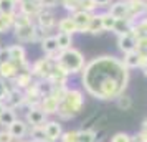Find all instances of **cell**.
<instances>
[{
  "label": "cell",
  "mask_w": 147,
  "mask_h": 142,
  "mask_svg": "<svg viewBox=\"0 0 147 142\" xmlns=\"http://www.w3.org/2000/svg\"><path fill=\"white\" fill-rule=\"evenodd\" d=\"M81 81L89 96L101 101L117 99L129 84V69L116 56H98L83 68Z\"/></svg>",
  "instance_id": "1"
},
{
  "label": "cell",
  "mask_w": 147,
  "mask_h": 142,
  "mask_svg": "<svg viewBox=\"0 0 147 142\" xmlns=\"http://www.w3.org/2000/svg\"><path fill=\"white\" fill-rule=\"evenodd\" d=\"M84 108V94L80 89H69L68 88L66 96L63 98V101L60 102V108L56 114L61 119H71L74 116H78Z\"/></svg>",
  "instance_id": "2"
},
{
  "label": "cell",
  "mask_w": 147,
  "mask_h": 142,
  "mask_svg": "<svg viewBox=\"0 0 147 142\" xmlns=\"http://www.w3.org/2000/svg\"><path fill=\"white\" fill-rule=\"evenodd\" d=\"M56 63H58L61 68H65L69 75L81 73L83 68H84V65H86L83 53H81L80 50L73 48V46L65 50V51H60V53H58V58H56Z\"/></svg>",
  "instance_id": "3"
},
{
  "label": "cell",
  "mask_w": 147,
  "mask_h": 142,
  "mask_svg": "<svg viewBox=\"0 0 147 142\" xmlns=\"http://www.w3.org/2000/svg\"><path fill=\"white\" fill-rule=\"evenodd\" d=\"M55 61L51 56H47V58H41V60L35 61L33 66H32V75L40 78V79H48V76L53 69Z\"/></svg>",
  "instance_id": "4"
},
{
  "label": "cell",
  "mask_w": 147,
  "mask_h": 142,
  "mask_svg": "<svg viewBox=\"0 0 147 142\" xmlns=\"http://www.w3.org/2000/svg\"><path fill=\"white\" fill-rule=\"evenodd\" d=\"M25 121H27V124L30 127L45 126V122H47V114L41 111L40 106H32V108H28V111H27Z\"/></svg>",
  "instance_id": "5"
},
{
  "label": "cell",
  "mask_w": 147,
  "mask_h": 142,
  "mask_svg": "<svg viewBox=\"0 0 147 142\" xmlns=\"http://www.w3.org/2000/svg\"><path fill=\"white\" fill-rule=\"evenodd\" d=\"M8 60L15 61L20 69H28V65H27V51L22 45H12L8 46Z\"/></svg>",
  "instance_id": "6"
},
{
  "label": "cell",
  "mask_w": 147,
  "mask_h": 142,
  "mask_svg": "<svg viewBox=\"0 0 147 142\" xmlns=\"http://www.w3.org/2000/svg\"><path fill=\"white\" fill-rule=\"evenodd\" d=\"M7 131L10 132V135L13 137V141H22V139L28 134V124H27V121H22V119L17 117V119L7 127Z\"/></svg>",
  "instance_id": "7"
},
{
  "label": "cell",
  "mask_w": 147,
  "mask_h": 142,
  "mask_svg": "<svg viewBox=\"0 0 147 142\" xmlns=\"http://www.w3.org/2000/svg\"><path fill=\"white\" fill-rule=\"evenodd\" d=\"M117 45H119V50L122 51V53L136 51V48H137V38L134 36L132 32L119 35V36H117Z\"/></svg>",
  "instance_id": "8"
},
{
  "label": "cell",
  "mask_w": 147,
  "mask_h": 142,
  "mask_svg": "<svg viewBox=\"0 0 147 142\" xmlns=\"http://www.w3.org/2000/svg\"><path fill=\"white\" fill-rule=\"evenodd\" d=\"M71 18L74 20L76 27H78V30H80V33H86L88 27H89V23H91V20H93V13L84 12V10H78V12H74V13L71 15Z\"/></svg>",
  "instance_id": "9"
},
{
  "label": "cell",
  "mask_w": 147,
  "mask_h": 142,
  "mask_svg": "<svg viewBox=\"0 0 147 142\" xmlns=\"http://www.w3.org/2000/svg\"><path fill=\"white\" fill-rule=\"evenodd\" d=\"M68 76H69V73H68L65 68H61L60 65L55 61L53 69H51V73H50V76H48L47 81L50 83V84H66Z\"/></svg>",
  "instance_id": "10"
},
{
  "label": "cell",
  "mask_w": 147,
  "mask_h": 142,
  "mask_svg": "<svg viewBox=\"0 0 147 142\" xmlns=\"http://www.w3.org/2000/svg\"><path fill=\"white\" fill-rule=\"evenodd\" d=\"M45 135H47L48 141H53V142H58L61 139V134H63V127L58 121H47L45 122Z\"/></svg>",
  "instance_id": "11"
},
{
  "label": "cell",
  "mask_w": 147,
  "mask_h": 142,
  "mask_svg": "<svg viewBox=\"0 0 147 142\" xmlns=\"http://www.w3.org/2000/svg\"><path fill=\"white\" fill-rule=\"evenodd\" d=\"M5 104H7V108H12V109H17L23 106L25 104V94H23V91L18 88H13L8 91L7 98H5Z\"/></svg>",
  "instance_id": "12"
},
{
  "label": "cell",
  "mask_w": 147,
  "mask_h": 142,
  "mask_svg": "<svg viewBox=\"0 0 147 142\" xmlns=\"http://www.w3.org/2000/svg\"><path fill=\"white\" fill-rule=\"evenodd\" d=\"M127 10H129V18L136 22V18H140L146 15V0H126Z\"/></svg>",
  "instance_id": "13"
},
{
  "label": "cell",
  "mask_w": 147,
  "mask_h": 142,
  "mask_svg": "<svg viewBox=\"0 0 147 142\" xmlns=\"http://www.w3.org/2000/svg\"><path fill=\"white\" fill-rule=\"evenodd\" d=\"M35 27L33 23L30 25H23V27H15V36L17 40L22 43H28V41H35Z\"/></svg>",
  "instance_id": "14"
},
{
  "label": "cell",
  "mask_w": 147,
  "mask_h": 142,
  "mask_svg": "<svg viewBox=\"0 0 147 142\" xmlns=\"http://www.w3.org/2000/svg\"><path fill=\"white\" fill-rule=\"evenodd\" d=\"M18 71H22L20 66L12 60L0 63V78H3V79H13L15 76L18 75Z\"/></svg>",
  "instance_id": "15"
},
{
  "label": "cell",
  "mask_w": 147,
  "mask_h": 142,
  "mask_svg": "<svg viewBox=\"0 0 147 142\" xmlns=\"http://www.w3.org/2000/svg\"><path fill=\"white\" fill-rule=\"evenodd\" d=\"M38 106H40L41 111H43L47 116H51V114H56V112H58L60 101H58V99H55L53 96L48 93V94H45L43 98H41V101H40Z\"/></svg>",
  "instance_id": "16"
},
{
  "label": "cell",
  "mask_w": 147,
  "mask_h": 142,
  "mask_svg": "<svg viewBox=\"0 0 147 142\" xmlns=\"http://www.w3.org/2000/svg\"><path fill=\"white\" fill-rule=\"evenodd\" d=\"M36 22H38V27L43 28V30H50V28H53L56 25L55 15L50 10H47V8H43L40 13L36 15Z\"/></svg>",
  "instance_id": "17"
},
{
  "label": "cell",
  "mask_w": 147,
  "mask_h": 142,
  "mask_svg": "<svg viewBox=\"0 0 147 142\" xmlns=\"http://www.w3.org/2000/svg\"><path fill=\"white\" fill-rule=\"evenodd\" d=\"M107 13L113 15L114 18H129V10H127V2L121 0V2H114L109 5Z\"/></svg>",
  "instance_id": "18"
},
{
  "label": "cell",
  "mask_w": 147,
  "mask_h": 142,
  "mask_svg": "<svg viewBox=\"0 0 147 142\" xmlns=\"http://www.w3.org/2000/svg\"><path fill=\"white\" fill-rule=\"evenodd\" d=\"M13 83H15V88L27 89L28 86H32V83H33V75H32V71H28V69L18 71V75L13 78Z\"/></svg>",
  "instance_id": "19"
},
{
  "label": "cell",
  "mask_w": 147,
  "mask_h": 142,
  "mask_svg": "<svg viewBox=\"0 0 147 142\" xmlns=\"http://www.w3.org/2000/svg\"><path fill=\"white\" fill-rule=\"evenodd\" d=\"M41 10H43V7H41L38 2H35V0H25V2L20 3V13L28 15V17H32V18L36 17Z\"/></svg>",
  "instance_id": "20"
},
{
  "label": "cell",
  "mask_w": 147,
  "mask_h": 142,
  "mask_svg": "<svg viewBox=\"0 0 147 142\" xmlns=\"http://www.w3.org/2000/svg\"><path fill=\"white\" fill-rule=\"evenodd\" d=\"M41 50H43V53L48 55V56H53L55 53H60L58 43H56V36H53V35L45 36V38L41 40Z\"/></svg>",
  "instance_id": "21"
},
{
  "label": "cell",
  "mask_w": 147,
  "mask_h": 142,
  "mask_svg": "<svg viewBox=\"0 0 147 142\" xmlns=\"http://www.w3.org/2000/svg\"><path fill=\"white\" fill-rule=\"evenodd\" d=\"M58 30L61 33H69V35H74V33H80V30L76 27V23L71 17H65L58 22Z\"/></svg>",
  "instance_id": "22"
},
{
  "label": "cell",
  "mask_w": 147,
  "mask_h": 142,
  "mask_svg": "<svg viewBox=\"0 0 147 142\" xmlns=\"http://www.w3.org/2000/svg\"><path fill=\"white\" fill-rule=\"evenodd\" d=\"M132 27H134V20H131V18H117L113 32L114 33H117V36H119V35H124V33L132 32Z\"/></svg>",
  "instance_id": "23"
},
{
  "label": "cell",
  "mask_w": 147,
  "mask_h": 142,
  "mask_svg": "<svg viewBox=\"0 0 147 142\" xmlns=\"http://www.w3.org/2000/svg\"><path fill=\"white\" fill-rule=\"evenodd\" d=\"M56 36V43H58V50L60 51H65V50H68V48L73 46V35L69 33H58L55 35Z\"/></svg>",
  "instance_id": "24"
},
{
  "label": "cell",
  "mask_w": 147,
  "mask_h": 142,
  "mask_svg": "<svg viewBox=\"0 0 147 142\" xmlns=\"http://www.w3.org/2000/svg\"><path fill=\"white\" fill-rule=\"evenodd\" d=\"M122 63L127 69H134V68H139V51H129V53H124V58H122Z\"/></svg>",
  "instance_id": "25"
},
{
  "label": "cell",
  "mask_w": 147,
  "mask_h": 142,
  "mask_svg": "<svg viewBox=\"0 0 147 142\" xmlns=\"http://www.w3.org/2000/svg\"><path fill=\"white\" fill-rule=\"evenodd\" d=\"M17 119V112H15V109H12V108H7L2 114H0V126L2 127H5L7 129L12 122Z\"/></svg>",
  "instance_id": "26"
},
{
  "label": "cell",
  "mask_w": 147,
  "mask_h": 142,
  "mask_svg": "<svg viewBox=\"0 0 147 142\" xmlns=\"http://www.w3.org/2000/svg\"><path fill=\"white\" fill-rule=\"evenodd\" d=\"M17 2L15 0H0V15H15Z\"/></svg>",
  "instance_id": "27"
},
{
  "label": "cell",
  "mask_w": 147,
  "mask_h": 142,
  "mask_svg": "<svg viewBox=\"0 0 147 142\" xmlns=\"http://www.w3.org/2000/svg\"><path fill=\"white\" fill-rule=\"evenodd\" d=\"M68 93V88L66 84H51V88H50V94L53 96L55 99H58V101H63V98L66 96Z\"/></svg>",
  "instance_id": "28"
},
{
  "label": "cell",
  "mask_w": 147,
  "mask_h": 142,
  "mask_svg": "<svg viewBox=\"0 0 147 142\" xmlns=\"http://www.w3.org/2000/svg\"><path fill=\"white\" fill-rule=\"evenodd\" d=\"M132 33H134L136 38H139L142 35H147V17L146 18H140V20H137V22H134Z\"/></svg>",
  "instance_id": "29"
},
{
  "label": "cell",
  "mask_w": 147,
  "mask_h": 142,
  "mask_svg": "<svg viewBox=\"0 0 147 142\" xmlns=\"http://www.w3.org/2000/svg\"><path fill=\"white\" fill-rule=\"evenodd\" d=\"M116 20L117 18H114L113 15L106 13H101V23H102V30L104 32H113L114 30V25H116Z\"/></svg>",
  "instance_id": "30"
},
{
  "label": "cell",
  "mask_w": 147,
  "mask_h": 142,
  "mask_svg": "<svg viewBox=\"0 0 147 142\" xmlns=\"http://www.w3.org/2000/svg\"><path fill=\"white\" fill-rule=\"evenodd\" d=\"M101 32H104L102 30V23H101V15H94L93 13V20L89 23V27H88V32L86 33H101Z\"/></svg>",
  "instance_id": "31"
},
{
  "label": "cell",
  "mask_w": 147,
  "mask_h": 142,
  "mask_svg": "<svg viewBox=\"0 0 147 142\" xmlns=\"http://www.w3.org/2000/svg\"><path fill=\"white\" fill-rule=\"evenodd\" d=\"M15 15H0V33H5L13 27Z\"/></svg>",
  "instance_id": "32"
},
{
  "label": "cell",
  "mask_w": 147,
  "mask_h": 142,
  "mask_svg": "<svg viewBox=\"0 0 147 142\" xmlns=\"http://www.w3.org/2000/svg\"><path fill=\"white\" fill-rule=\"evenodd\" d=\"M78 142H96V132L91 129L78 131Z\"/></svg>",
  "instance_id": "33"
},
{
  "label": "cell",
  "mask_w": 147,
  "mask_h": 142,
  "mask_svg": "<svg viewBox=\"0 0 147 142\" xmlns=\"http://www.w3.org/2000/svg\"><path fill=\"white\" fill-rule=\"evenodd\" d=\"M28 134H30V137H32V142H40V141H45V139H47L43 126H36V127H32L30 131H28Z\"/></svg>",
  "instance_id": "34"
},
{
  "label": "cell",
  "mask_w": 147,
  "mask_h": 142,
  "mask_svg": "<svg viewBox=\"0 0 147 142\" xmlns=\"http://www.w3.org/2000/svg\"><path fill=\"white\" fill-rule=\"evenodd\" d=\"M116 104H117V108L122 109V111H129V109L132 108V99L127 94H121L119 98L116 99Z\"/></svg>",
  "instance_id": "35"
},
{
  "label": "cell",
  "mask_w": 147,
  "mask_h": 142,
  "mask_svg": "<svg viewBox=\"0 0 147 142\" xmlns=\"http://www.w3.org/2000/svg\"><path fill=\"white\" fill-rule=\"evenodd\" d=\"M61 5L66 8L68 12H71V13L81 10L80 8V0H61Z\"/></svg>",
  "instance_id": "36"
},
{
  "label": "cell",
  "mask_w": 147,
  "mask_h": 142,
  "mask_svg": "<svg viewBox=\"0 0 147 142\" xmlns=\"http://www.w3.org/2000/svg\"><path fill=\"white\" fill-rule=\"evenodd\" d=\"M30 23H33V22H32V17H28V15H23V13L15 15L13 27H23V25H30Z\"/></svg>",
  "instance_id": "37"
},
{
  "label": "cell",
  "mask_w": 147,
  "mask_h": 142,
  "mask_svg": "<svg viewBox=\"0 0 147 142\" xmlns=\"http://www.w3.org/2000/svg\"><path fill=\"white\" fill-rule=\"evenodd\" d=\"M80 8H81V10H84V12L93 13L94 10L98 8V5H96V2H94V0H80Z\"/></svg>",
  "instance_id": "38"
},
{
  "label": "cell",
  "mask_w": 147,
  "mask_h": 142,
  "mask_svg": "<svg viewBox=\"0 0 147 142\" xmlns=\"http://www.w3.org/2000/svg\"><path fill=\"white\" fill-rule=\"evenodd\" d=\"M61 142H78V131H66L61 134Z\"/></svg>",
  "instance_id": "39"
},
{
  "label": "cell",
  "mask_w": 147,
  "mask_h": 142,
  "mask_svg": "<svg viewBox=\"0 0 147 142\" xmlns=\"http://www.w3.org/2000/svg\"><path fill=\"white\" fill-rule=\"evenodd\" d=\"M111 142H134L132 137L126 132H117V134H114L111 137Z\"/></svg>",
  "instance_id": "40"
},
{
  "label": "cell",
  "mask_w": 147,
  "mask_h": 142,
  "mask_svg": "<svg viewBox=\"0 0 147 142\" xmlns=\"http://www.w3.org/2000/svg\"><path fill=\"white\" fill-rule=\"evenodd\" d=\"M136 50L140 53H147V35H142L137 38V48Z\"/></svg>",
  "instance_id": "41"
},
{
  "label": "cell",
  "mask_w": 147,
  "mask_h": 142,
  "mask_svg": "<svg viewBox=\"0 0 147 142\" xmlns=\"http://www.w3.org/2000/svg\"><path fill=\"white\" fill-rule=\"evenodd\" d=\"M8 91H10V89H8V86H7L3 81H2V79H0V101H5V98H7Z\"/></svg>",
  "instance_id": "42"
},
{
  "label": "cell",
  "mask_w": 147,
  "mask_h": 142,
  "mask_svg": "<svg viewBox=\"0 0 147 142\" xmlns=\"http://www.w3.org/2000/svg\"><path fill=\"white\" fill-rule=\"evenodd\" d=\"M0 142H13V137L10 135L7 129H3V131H0Z\"/></svg>",
  "instance_id": "43"
},
{
  "label": "cell",
  "mask_w": 147,
  "mask_h": 142,
  "mask_svg": "<svg viewBox=\"0 0 147 142\" xmlns=\"http://www.w3.org/2000/svg\"><path fill=\"white\" fill-rule=\"evenodd\" d=\"M147 66V53H140L139 51V68L144 69Z\"/></svg>",
  "instance_id": "44"
},
{
  "label": "cell",
  "mask_w": 147,
  "mask_h": 142,
  "mask_svg": "<svg viewBox=\"0 0 147 142\" xmlns=\"http://www.w3.org/2000/svg\"><path fill=\"white\" fill-rule=\"evenodd\" d=\"M58 3V0H41L40 2V5L43 8H51V7H55Z\"/></svg>",
  "instance_id": "45"
},
{
  "label": "cell",
  "mask_w": 147,
  "mask_h": 142,
  "mask_svg": "<svg viewBox=\"0 0 147 142\" xmlns=\"http://www.w3.org/2000/svg\"><path fill=\"white\" fill-rule=\"evenodd\" d=\"M98 7H109L113 3V0H94Z\"/></svg>",
  "instance_id": "46"
},
{
  "label": "cell",
  "mask_w": 147,
  "mask_h": 142,
  "mask_svg": "<svg viewBox=\"0 0 147 142\" xmlns=\"http://www.w3.org/2000/svg\"><path fill=\"white\" fill-rule=\"evenodd\" d=\"M5 109H7V104H5L3 101H0V114H2V112H3Z\"/></svg>",
  "instance_id": "47"
},
{
  "label": "cell",
  "mask_w": 147,
  "mask_h": 142,
  "mask_svg": "<svg viewBox=\"0 0 147 142\" xmlns=\"http://www.w3.org/2000/svg\"><path fill=\"white\" fill-rule=\"evenodd\" d=\"M142 131H146L147 132V117L144 119V122H142Z\"/></svg>",
  "instance_id": "48"
},
{
  "label": "cell",
  "mask_w": 147,
  "mask_h": 142,
  "mask_svg": "<svg viewBox=\"0 0 147 142\" xmlns=\"http://www.w3.org/2000/svg\"><path fill=\"white\" fill-rule=\"evenodd\" d=\"M144 75H146V78H147V66L144 68Z\"/></svg>",
  "instance_id": "49"
},
{
  "label": "cell",
  "mask_w": 147,
  "mask_h": 142,
  "mask_svg": "<svg viewBox=\"0 0 147 142\" xmlns=\"http://www.w3.org/2000/svg\"><path fill=\"white\" fill-rule=\"evenodd\" d=\"M15 2H17V3H22V2H25V0H15Z\"/></svg>",
  "instance_id": "50"
},
{
  "label": "cell",
  "mask_w": 147,
  "mask_h": 142,
  "mask_svg": "<svg viewBox=\"0 0 147 142\" xmlns=\"http://www.w3.org/2000/svg\"><path fill=\"white\" fill-rule=\"evenodd\" d=\"M40 142H53V141H48V139H45V141H40Z\"/></svg>",
  "instance_id": "51"
},
{
  "label": "cell",
  "mask_w": 147,
  "mask_h": 142,
  "mask_svg": "<svg viewBox=\"0 0 147 142\" xmlns=\"http://www.w3.org/2000/svg\"><path fill=\"white\" fill-rule=\"evenodd\" d=\"M146 17H147V0H146Z\"/></svg>",
  "instance_id": "52"
},
{
  "label": "cell",
  "mask_w": 147,
  "mask_h": 142,
  "mask_svg": "<svg viewBox=\"0 0 147 142\" xmlns=\"http://www.w3.org/2000/svg\"><path fill=\"white\" fill-rule=\"evenodd\" d=\"M18 142H23V141H18Z\"/></svg>",
  "instance_id": "53"
}]
</instances>
